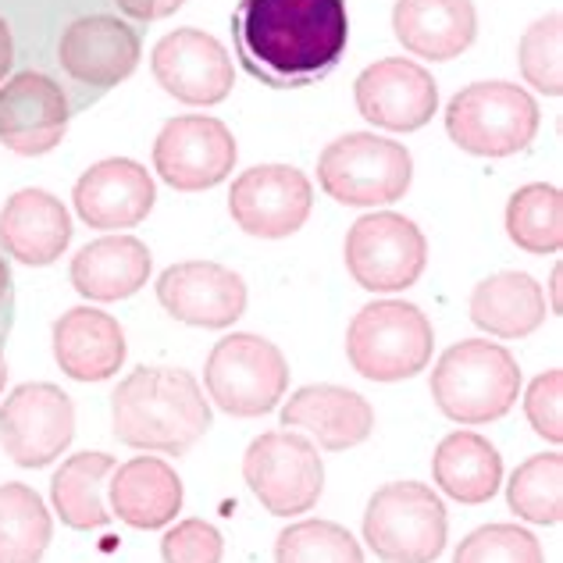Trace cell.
<instances>
[{
	"label": "cell",
	"instance_id": "1",
	"mask_svg": "<svg viewBox=\"0 0 563 563\" xmlns=\"http://www.w3.org/2000/svg\"><path fill=\"white\" fill-rule=\"evenodd\" d=\"M346 0H240L232 43L250 79L272 90H307L346 54Z\"/></svg>",
	"mask_w": 563,
	"mask_h": 563
},
{
	"label": "cell",
	"instance_id": "2",
	"mask_svg": "<svg viewBox=\"0 0 563 563\" xmlns=\"http://www.w3.org/2000/svg\"><path fill=\"white\" fill-rule=\"evenodd\" d=\"M114 439L129 450L183 456L211 432L200 382L186 367H136L111 393Z\"/></svg>",
	"mask_w": 563,
	"mask_h": 563
},
{
	"label": "cell",
	"instance_id": "3",
	"mask_svg": "<svg viewBox=\"0 0 563 563\" xmlns=\"http://www.w3.org/2000/svg\"><path fill=\"white\" fill-rule=\"evenodd\" d=\"M143 36L136 25L118 19L111 11H90L71 19L54 43V71L51 76L65 86L71 114L93 108L125 82L140 65Z\"/></svg>",
	"mask_w": 563,
	"mask_h": 563
},
{
	"label": "cell",
	"instance_id": "4",
	"mask_svg": "<svg viewBox=\"0 0 563 563\" xmlns=\"http://www.w3.org/2000/svg\"><path fill=\"white\" fill-rule=\"evenodd\" d=\"M521 396L514 353L488 339H461L432 367V399L456 424H493Z\"/></svg>",
	"mask_w": 563,
	"mask_h": 563
},
{
	"label": "cell",
	"instance_id": "5",
	"mask_svg": "<svg viewBox=\"0 0 563 563\" xmlns=\"http://www.w3.org/2000/svg\"><path fill=\"white\" fill-rule=\"evenodd\" d=\"M435 329L421 307L378 300L353 314L346 329V361L367 382H404L432 364Z\"/></svg>",
	"mask_w": 563,
	"mask_h": 563
},
{
	"label": "cell",
	"instance_id": "6",
	"mask_svg": "<svg viewBox=\"0 0 563 563\" xmlns=\"http://www.w3.org/2000/svg\"><path fill=\"white\" fill-rule=\"evenodd\" d=\"M539 103L517 82H471L446 108V132L474 157H514L539 132Z\"/></svg>",
	"mask_w": 563,
	"mask_h": 563
},
{
	"label": "cell",
	"instance_id": "7",
	"mask_svg": "<svg viewBox=\"0 0 563 563\" xmlns=\"http://www.w3.org/2000/svg\"><path fill=\"white\" fill-rule=\"evenodd\" d=\"M364 542L382 563H435L446 550V507L424 482H389L364 510Z\"/></svg>",
	"mask_w": 563,
	"mask_h": 563
},
{
	"label": "cell",
	"instance_id": "8",
	"mask_svg": "<svg viewBox=\"0 0 563 563\" xmlns=\"http://www.w3.org/2000/svg\"><path fill=\"white\" fill-rule=\"evenodd\" d=\"M413 179L410 151L372 132H346L318 157V186L346 207H378L404 200Z\"/></svg>",
	"mask_w": 563,
	"mask_h": 563
},
{
	"label": "cell",
	"instance_id": "9",
	"mask_svg": "<svg viewBox=\"0 0 563 563\" xmlns=\"http://www.w3.org/2000/svg\"><path fill=\"white\" fill-rule=\"evenodd\" d=\"M203 382L218 410L232 418H261V413H272L289 393V364L272 339L232 332L214 343Z\"/></svg>",
	"mask_w": 563,
	"mask_h": 563
},
{
	"label": "cell",
	"instance_id": "10",
	"mask_svg": "<svg viewBox=\"0 0 563 563\" xmlns=\"http://www.w3.org/2000/svg\"><path fill=\"white\" fill-rule=\"evenodd\" d=\"M243 482L275 517H300L318 507L324 493V464L314 442L292 428L264 432L243 453Z\"/></svg>",
	"mask_w": 563,
	"mask_h": 563
},
{
	"label": "cell",
	"instance_id": "11",
	"mask_svg": "<svg viewBox=\"0 0 563 563\" xmlns=\"http://www.w3.org/2000/svg\"><path fill=\"white\" fill-rule=\"evenodd\" d=\"M350 278L367 292H404L424 275L428 240L410 218L378 211L353 221L343 243Z\"/></svg>",
	"mask_w": 563,
	"mask_h": 563
},
{
	"label": "cell",
	"instance_id": "12",
	"mask_svg": "<svg viewBox=\"0 0 563 563\" xmlns=\"http://www.w3.org/2000/svg\"><path fill=\"white\" fill-rule=\"evenodd\" d=\"M76 439V404L54 382H25L0 407V446L25 471L51 467Z\"/></svg>",
	"mask_w": 563,
	"mask_h": 563
},
{
	"label": "cell",
	"instance_id": "13",
	"mask_svg": "<svg viewBox=\"0 0 563 563\" xmlns=\"http://www.w3.org/2000/svg\"><path fill=\"white\" fill-rule=\"evenodd\" d=\"M240 146L225 122L211 114H179L154 140V168L172 189L203 192L221 186L235 168Z\"/></svg>",
	"mask_w": 563,
	"mask_h": 563
},
{
	"label": "cell",
	"instance_id": "14",
	"mask_svg": "<svg viewBox=\"0 0 563 563\" xmlns=\"http://www.w3.org/2000/svg\"><path fill=\"white\" fill-rule=\"evenodd\" d=\"M310 211H314V186L300 168L289 165L246 168L229 192L232 221L257 240H286L300 232Z\"/></svg>",
	"mask_w": 563,
	"mask_h": 563
},
{
	"label": "cell",
	"instance_id": "15",
	"mask_svg": "<svg viewBox=\"0 0 563 563\" xmlns=\"http://www.w3.org/2000/svg\"><path fill=\"white\" fill-rule=\"evenodd\" d=\"M71 122L65 86L51 71L19 68L0 86V143L19 157H40L62 146Z\"/></svg>",
	"mask_w": 563,
	"mask_h": 563
},
{
	"label": "cell",
	"instance_id": "16",
	"mask_svg": "<svg viewBox=\"0 0 563 563\" xmlns=\"http://www.w3.org/2000/svg\"><path fill=\"white\" fill-rule=\"evenodd\" d=\"M353 100L367 125L389 132H418L439 111L432 71L407 57H382L353 82Z\"/></svg>",
	"mask_w": 563,
	"mask_h": 563
},
{
	"label": "cell",
	"instance_id": "17",
	"mask_svg": "<svg viewBox=\"0 0 563 563\" xmlns=\"http://www.w3.org/2000/svg\"><path fill=\"white\" fill-rule=\"evenodd\" d=\"M157 86L189 108H214L235 86L232 57L203 29H175L151 54Z\"/></svg>",
	"mask_w": 563,
	"mask_h": 563
},
{
	"label": "cell",
	"instance_id": "18",
	"mask_svg": "<svg viewBox=\"0 0 563 563\" xmlns=\"http://www.w3.org/2000/svg\"><path fill=\"white\" fill-rule=\"evenodd\" d=\"M157 303L192 329H229L246 310V282L225 264L183 261L161 272Z\"/></svg>",
	"mask_w": 563,
	"mask_h": 563
},
{
	"label": "cell",
	"instance_id": "19",
	"mask_svg": "<svg viewBox=\"0 0 563 563\" xmlns=\"http://www.w3.org/2000/svg\"><path fill=\"white\" fill-rule=\"evenodd\" d=\"M157 189L151 172L140 161L129 157H108L97 161L93 168L79 175L76 189H71V203L76 214L90 229L118 232V229H136L146 214L154 211Z\"/></svg>",
	"mask_w": 563,
	"mask_h": 563
},
{
	"label": "cell",
	"instance_id": "20",
	"mask_svg": "<svg viewBox=\"0 0 563 563\" xmlns=\"http://www.w3.org/2000/svg\"><path fill=\"white\" fill-rule=\"evenodd\" d=\"M282 424L314 435L321 450L343 453L375 432V407L343 385H303L282 407Z\"/></svg>",
	"mask_w": 563,
	"mask_h": 563
},
{
	"label": "cell",
	"instance_id": "21",
	"mask_svg": "<svg viewBox=\"0 0 563 563\" xmlns=\"http://www.w3.org/2000/svg\"><path fill=\"white\" fill-rule=\"evenodd\" d=\"M71 218L65 203L47 189L11 192L0 211V246L29 268H47L71 243Z\"/></svg>",
	"mask_w": 563,
	"mask_h": 563
},
{
	"label": "cell",
	"instance_id": "22",
	"mask_svg": "<svg viewBox=\"0 0 563 563\" xmlns=\"http://www.w3.org/2000/svg\"><path fill=\"white\" fill-rule=\"evenodd\" d=\"M108 507L111 517L125 521L129 528H168L175 514L183 510V478L161 456H132L111 471Z\"/></svg>",
	"mask_w": 563,
	"mask_h": 563
},
{
	"label": "cell",
	"instance_id": "23",
	"mask_svg": "<svg viewBox=\"0 0 563 563\" xmlns=\"http://www.w3.org/2000/svg\"><path fill=\"white\" fill-rule=\"evenodd\" d=\"M54 361L71 382H108L125 364V332L108 310L71 307L54 321Z\"/></svg>",
	"mask_w": 563,
	"mask_h": 563
},
{
	"label": "cell",
	"instance_id": "24",
	"mask_svg": "<svg viewBox=\"0 0 563 563\" xmlns=\"http://www.w3.org/2000/svg\"><path fill=\"white\" fill-rule=\"evenodd\" d=\"M393 33L407 54L453 62L478 36V14L471 0H396Z\"/></svg>",
	"mask_w": 563,
	"mask_h": 563
},
{
	"label": "cell",
	"instance_id": "25",
	"mask_svg": "<svg viewBox=\"0 0 563 563\" xmlns=\"http://www.w3.org/2000/svg\"><path fill=\"white\" fill-rule=\"evenodd\" d=\"M151 250L136 235H103L71 257L68 278L79 296L93 303H114L136 296L151 282Z\"/></svg>",
	"mask_w": 563,
	"mask_h": 563
},
{
	"label": "cell",
	"instance_id": "26",
	"mask_svg": "<svg viewBox=\"0 0 563 563\" xmlns=\"http://www.w3.org/2000/svg\"><path fill=\"white\" fill-rule=\"evenodd\" d=\"M467 310L493 339H528L545 321V292L528 272H499L474 286Z\"/></svg>",
	"mask_w": 563,
	"mask_h": 563
},
{
	"label": "cell",
	"instance_id": "27",
	"mask_svg": "<svg viewBox=\"0 0 563 563\" xmlns=\"http://www.w3.org/2000/svg\"><path fill=\"white\" fill-rule=\"evenodd\" d=\"M432 478L450 499L482 507L503 485V456L478 432H453L432 453Z\"/></svg>",
	"mask_w": 563,
	"mask_h": 563
},
{
	"label": "cell",
	"instance_id": "28",
	"mask_svg": "<svg viewBox=\"0 0 563 563\" xmlns=\"http://www.w3.org/2000/svg\"><path fill=\"white\" fill-rule=\"evenodd\" d=\"M114 456L100 450L71 453L51 478V503L57 517L76 528L90 531L111 525V507H108V482L114 471Z\"/></svg>",
	"mask_w": 563,
	"mask_h": 563
},
{
	"label": "cell",
	"instance_id": "29",
	"mask_svg": "<svg viewBox=\"0 0 563 563\" xmlns=\"http://www.w3.org/2000/svg\"><path fill=\"white\" fill-rule=\"evenodd\" d=\"M90 11H103V0H0V14L11 22L19 62H25L22 68L40 71H54V43L62 29Z\"/></svg>",
	"mask_w": 563,
	"mask_h": 563
},
{
	"label": "cell",
	"instance_id": "30",
	"mask_svg": "<svg viewBox=\"0 0 563 563\" xmlns=\"http://www.w3.org/2000/svg\"><path fill=\"white\" fill-rule=\"evenodd\" d=\"M54 539L51 510L36 488L0 485V563H40Z\"/></svg>",
	"mask_w": 563,
	"mask_h": 563
},
{
	"label": "cell",
	"instance_id": "31",
	"mask_svg": "<svg viewBox=\"0 0 563 563\" xmlns=\"http://www.w3.org/2000/svg\"><path fill=\"white\" fill-rule=\"evenodd\" d=\"M507 235L525 254H560L563 246V192L556 186H521L507 203Z\"/></svg>",
	"mask_w": 563,
	"mask_h": 563
},
{
	"label": "cell",
	"instance_id": "32",
	"mask_svg": "<svg viewBox=\"0 0 563 563\" xmlns=\"http://www.w3.org/2000/svg\"><path fill=\"white\" fill-rule=\"evenodd\" d=\"M507 503L517 517L531 525L563 521V456L539 453L525 461L507 482Z\"/></svg>",
	"mask_w": 563,
	"mask_h": 563
},
{
	"label": "cell",
	"instance_id": "33",
	"mask_svg": "<svg viewBox=\"0 0 563 563\" xmlns=\"http://www.w3.org/2000/svg\"><path fill=\"white\" fill-rule=\"evenodd\" d=\"M275 563H364V553L343 525L300 521L278 536Z\"/></svg>",
	"mask_w": 563,
	"mask_h": 563
},
{
	"label": "cell",
	"instance_id": "34",
	"mask_svg": "<svg viewBox=\"0 0 563 563\" xmlns=\"http://www.w3.org/2000/svg\"><path fill=\"white\" fill-rule=\"evenodd\" d=\"M517 62H521L525 82L536 86L545 97L563 93V14L553 11L525 29L517 43Z\"/></svg>",
	"mask_w": 563,
	"mask_h": 563
},
{
	"label": "cell",
	"instance_id": "35",
	"mask_svg": "<svg viewBox=\"0 0 563 563\" xmlns=\"http://www.w3.org/2000/svg\"><path fill=\"white\" fill-rule=\"evenodd\" d=\"M453 563H545L542 545L517 525H482L456 545Z\"/></svg>",
	"mask_w": 563,
	"mask_h": 563
},
{
	"label": "cell",
	"instance_id": "36",
	"mask_svg": "<svg viewBox=\"0 0 563 563\" xmlns=\"http://www.w3.org/2000/svg\"><path fill=\"white\" fill-rule=\"evenodd\" d=\"M221 556H225V539L200 517H186L161 539V560L165 563H221Z\"/></svg>",
	"mask_w": 563,
	"mask_h": 563
},
{
	"label": "cell",
	"instance_id": "37",
	"mask_svg": "<svg viewBox=\"0 0 563 563\" xmlns=\"http://www.w3.org/2000/svg\"><path fill=\"white\" fill-rule=\"evenodd\" d=\"M563 372L560 367H550L542 372L536 382L528 385L525 393V413H528V424L536 428V435H542L545 442L560 446L563 442Z\"/></svg>",
	"mask_w": 563,
	"mask_h": 563
},
{
	"label": "cell",
	"instance_id": "38",
	"mask_svg": "<svg viewBox=\"0 0 563 563\" xmlns=\"http://www.w3.org/2000/svg\"><path fill=\"white\" fill-rule=\"evenodd\" d=\"M118 8V14H125L129 22L136 25H151V22H161V19H172L175 11H179L186 0H111Z\"/></svg>",
	"mask_w": 563,
	"mask_h": 563
},
{
	"label": "cell",
	"instance_id": "39",
	"mask_svg": "<svg viewBox=\"0 0 563 563\" xmlns=\"http://www.w3.org/2000/svg\"><path fill=\"white\" fill-rule=\"evenodd\" d=\"M14 324V278H11V257L0 246V346L8 343Z\"/></svg>",
	"mask_w": 563,
	"mask_h": 563
},
{
	"label": "cell",
	"instance_id": "40",
	"mask_svg": "<svg viewBox=\"0 0 563 563\" xmlns=\"http://www.w3.org/2000/svg\"><path fill=\"white\" fill-rule=\"evenodd\" d=\"M14 65H19V51H14V33L11 22L0 14V86L14 76Z\"/></svg>",
	"mask_w": 563,
	"mask_h": 563
},
{
	"label": "cell",
	"instance_id": "41",
	"mask_svg": "<svg viewBox=\"0 0 563 563\" xmlns=\"http://www.w3.org/2000/svg\"><path fill=\"white\" fill-rule=\"evenodd\" d=\"M560 275H563V272H560V264H556V268H553V278H550V289H553V303H550V307H553V314H560V307H563V303H560Z\"/></svg>",
	"mask_w": 563,
	"mask_h": 563
},
{
	"label": "cell",
	"instance_id": "42",
	"mask_svg": "<svg viewBox=\"0 0 563 563\" xmlns=\"http://www.w3.org/2000/svg\"><path fill=\"white\" fill-rule=\"evenodd\" d=\"M8 385V364H4V346H0V393H4Z\"/></svg>",
	"mask_w": 563,
	"mask_h": 563
}]
</instances>
